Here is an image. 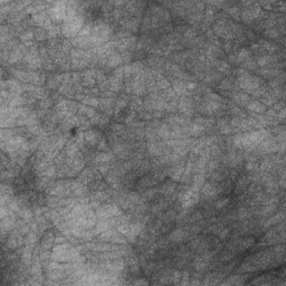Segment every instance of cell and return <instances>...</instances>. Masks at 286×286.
Wrapping results in <instances>:
<instances>
[{
  "label": "cell",
  "instance_id": "obj_1",
  "mask_svg": "<svg viewBox=\"0 0 286 286\" xmlns=\"http://www.w3.org/2000/svg\"><path fill=\"white\" fill-rule=\"evenodd\" d=\"M267 136V131H257L253 132L249 134L238 135L235 138V144L239 148H247V146H253L263 142V140Z\"/></svg>",
  "mask_w": 286,
  "mask_h": 286
},
{
  "label": "cell",
  "instance_id": "obj_2",
  "mask_svg": "<svg viewBox=\"0 0 286 286\" xmlns=\"http://www.w3.org/2000/svg\"><path fill=\"white\" fill-rule=\"evenodd\" d=\"M82 25H83V19H82V17L76 16V17L74 18L73 20H71L69 22H66V24L64 25L63 33H64L66 36L74 35V34H76V33H77L79 29H81Z\"/></svg>",
  "mask_w": 286,
  "mask_h": 286
},
{
  "label": "cell",
  "instance_id": "obj_3",
  "mask_svg": "<svg viewBox=\"0 0 286 286\" xmlns=\"http://www.w3.org/2000/svg\"><path fill=\"white\" fill-rule=\"evenodd\" d=\"M199 195H198V188L193 187V189H189L181 198L183 207H191L196 202H198Z\"/></svg>",
  "mask_w": 286,
  "mask_h": 286
},
{
  "label": "cell",
  "instance_id": "obj_4",
  "mask_svg": "<svg viewBox=\"0 0 286 286\" xmlns=\"http://www.w3.org/2000/svg\"><path fill=\"white\" fill-rule=\"evenodd\" d=\"M66 2H55L54 4V7L49 10V14H50V17L55 20H62V19H65L66 16Z\"/></svg>",
  "mask_w": 286,
  "mask_h": 286
},
{
  "label": "cell",
  "instance_id": "obj_5",
  "mask_svg": "<svg viewBox=\"0 0 286 286\" xmlns=\"http://www.w3.org/2000/svg\"><path fill=\"white\" fill-rule=\"evenodd\" d=\"M211 257H212V254L207 253V254L202 255L199 258H197L195 260V267H196L197 270H202V269L206 268L208 264H209V262L211 260Z\"/></svg>",
  "mask_w": 286,
  "mask_h": 286
},
{
  "label": "cell",
  "instance_id": "obj_6",
  "mask_svg": "<svg viewBox=\"0 0 286 286\" xmlns=\"http://www.w3.org/2000/svg\"><path fill=\"white\" fill-rule=\"evenodd\" d=\"M188 237V233L183 229H176L173 230L169 236V240H171L172 243H180V241L184 240L186 238Z\"/></svg>",
  "mask_w": 286,
  "mask_h": 286
},
{
  "label": "cell",
  "instance_id": "obj_7",
  "mask_svg": "<svg viewBox=\"0 0 286 286\" xmlns=\"http://www.w3.org/2000/svg\"><path fill=\"white\" fill-rule=\"evenodd\" d=\"M84 138H85V141L90 145H95L100 141V134H98L96 131H94V130H88V131H86Z\"/></svg>",
  "mask_w": 286,
  "mask_h": 286
},
{
  "label": "cell",
  "instance_id": "obj_8",
  "mask_svg": "<svg viewBox=\"0 0 286 286\" xmlns=\"http://www.w3.org/2000/svg\"><path fill=\"white\" fill-rule=\"evenodd\" d=\"M219 109V104L218 102H215V101H209L207 103L203 105V112L207 114H212L215 113L216 111H218Z\"/></svg>",
  "mask_w": 286,
  "mask_h": 286
},
{
  "label": "cell",
  "instance_id": "obj_9",
  "mask_svg": "<svg viewBox=\"0 0 286 286\" xmlns=\"http://www.w3.org/2000/svg\"><path fill=\"white\" fill-rule=\"evenodd\" d=\"M248 110L253 111V112H256V113H263V112L266 111V107L263 103H259V102H252V103L248 104Z\"/></svg>",
  "mask_w": 286,
  "mask_h": 286
},
{
  "label": "cell",
  "instance_id": "obj_10",
  "mask_svg": "<svg viewBox=\"0 0 286 286\" xmlns=\"http://www.w3.org/2000/svg\"><path fill=\"white\" fill-rule=\"evenodd\" d=\"M216 192H217V188H216L214 184H211V183H206V184L203 186L202 193L206 197H212V196L216 195Z\"/></svg>",
  "mask_w": 286,
  "mask_h": 286
},
{
  "label": "cell",
  "instance_id": "obj_11",
  "mask_svg": "<svg viewBox=\"0 0 286 286\" xmlns=\"http://www.w3.org/2000/svg\"><path fill=\"white\" fill-rule=\"evenodd\" d=\"M21 244V238L20 236H18V235H12L10 238H9V240H8V247L9 248H17V247H19Z\"/></svg>",
  "mask_w": 286,
  "mask_h": 286
},
{
  "label": "cell",
  "instance_id": "obj_12",
  "mask_svg": "<svg viewBox=\"0 0 286 286\" xmlns=\"http://www.w3.org/2000/svg\"><path fill=\"white\" fill-rule=\"evenodd\" d=\"M234 101L236 102V103H238L239 105H245V104H247L249 102V96L248 95H246V94H236L234 96Z\"/></svg>",
  "mask_w": 286,
  "mask_h": 286
},
{
  "label": "cell",
  "instance_id": "obj_13",
  "mask_svg": "<svg viewBox=\"0 0 286 286\" xmlns=\"http://www.w3.org/2000/svg\"><path fill=\"white\" fill-rule=\"evenodd\" d=\"M122 60H123V58H122L121 55H113L110 57L109 62H107V65L110 66V67H115V66L120 65Z\"/></svg>",
  "mask_w": 286,
  "mask_h": 286
},
{
  "label": "cell",
  "instance_id": "obj_14",
  "mask_svg": "<svg viewBox=\"0 0 286 286\" xmlns=\"http://www.w3.org/2000/svg\"><path fill=\"white\" fill-rule=\"evenodd\" d=\"M113 159V154H111V153H100V154L97 155L96 158H95V161L96 162H100V163H103V162H109L111 161Z\"/></svg>",
  "mask_w": 286,
  "mask_h": 286
},
{
  "label": "cell",
  "instance_id": "obj_15",
  "mask_svg": "<svg viewBox=\"0 0 286 286\" xmlns=\"http://www.w3.org/2000/svg\"><path fill=\"white\" fill-rule=\"evenodd\" d=\"M253 245H254V239L253 238H245L239 245V249L240 250H246V249L250 248Z\"/></svg>",
  "mask_w": 286,
  "mask_h": 286
},
{
  "label": "cell",
  "instance_id": "obj_16",
  "mask_svg": "<svg viewBox=\"0 0 286 286\" xmlns=\"http://www.w3.org/2000/svg\"><path fill=\"white\" fill-rule=\"evenodd\" d=\"M71 189L74 191V193L75 195H77V196H81V195H83L84 192H85V187L83 186V184H81V183H73V186Z\"/></svg>",
  "mask_w": 286,
  "mask_h": 286
},
{
  "label": "cell",
  "instance_id": "obj_17",
  "mask_svg": "<svg viewBox=\"0 0 286 286\" xmlns=\"http://www.w3.org/2000/svg\"><path fill=\"white\" fill-rule=\"evenodd\" d=\"M33 38H34V33H31V31H26V33H24V34L20 36V39L27 46H29L31 44L30 40L33 39Z\"/></svg>",
  "mask_w": 286,
  "mask_h": 286
},
{
  "label": "cell",
  "instance_id": "obj_18",
  "mask_svg": "<svg viewBox=\"0 0 286 286\" xmlns=\"http://www.w3.org/2000/svg\"><path fill=\"white\" fill-rule=\"evenodd\" d=\"M107 267H109V269L112 270V272H120V270H122V268H123V263L121 262V260H119V262H113V263H111V264H109Z\"/></svg>",
  "mask_w": 286,
  "mask_h": 286
},
{
  "label": "cell",
  "instance_id": "obj_19",
  "mask_svg": "<svg viewBox=\"0 0 286 286\" xmlns=\"http://www.w3.org/2000/svg\"><path fill=\"white\" fill-rule=\"evenodd\" d=\"M249 57V50L248 49H245L243 48L240 50V52L237 54V57H236V60H237L238 63L240 62H244L245 59H247Z\"/></svg>",
  "mask_w": 286,
  "mask_h": 286
},
{
  "label": "cell",
  "instance_id": "obj_20",
  "mask_svg": "<svg viewBox=\"0 0 286 286\" xmlns=\"http://www.w3.org/2000/svg\"><path fill=\"white\" fill-rule=\"evenodd\" d=\"M219 128H220V131L224 134H228V133H230L233 131V128L229 124H227V121H220L219 122Z\"/></svg>",
  "mask_w": 286,
  "mask_h": 286
},
{
  "label": "cell",
  "instance_id": "obj_21",
  "mask_svg": "<svg viewBox=\"0 0 286 286\" xmlns=\"http://www.w3.org/2000/svg\"><path fill=\"white\" fill-rule=\"evenodd\" d=\"M203 130H205V128L200 124H192V125H190V128H189V132L193 135L200 134Z\"/></svg>",
  "mask_w": 286,
  "mask_h": 286
},
{
  "label": "cell",
  "instance_id": "obj_22",
  "mask_svg": "<svg viewBox=\"0 0 286 286\" xmlns=\"http://www.w3.org/2000/svg\"><path fill=\"white\" fill-rule=\"evenodd\" d=\"M159 134H160V136H162V138L164 139H168L171 136V133H170V130L169 128H168V125H162L161 128L159 129Z\"/></svg>",
  "mask_w": 286,
  "mask_h": 286
},
{
  "label": "cell",
  "instance_id": "obj_23",
  "mask_svg": "<svg viewBox=\"0 0 286 286\" xmlns=\"http://www.w3.org/2000/svg\"><path fill=\"white\" fill-rule=\"evenodd\" d=\"M21 57V52L20 50H15V52H12L9 55V57H8V60H9V63H16L17 60H19Z\"/></svg>",
  "mask_w": 286,
  "mask_h": 286
},
{
  "label": "cell",
  "instance_id": "obj_24",
  "mask_svg": "<svg viewBox=\"0 0 286 286\" xmlns=\"http://www.w3.org/2000/svg\"><path fill=\"white\" fill-rule=\"evenodd\" d=\"M109 228H110V224H109L107 221L98 222L96 226V233H104V231H106Z\"/></svg>",
  "mask_w": 286,
  "mask_h": 286
},
{
  "label": "cell",
  "instance_id": "obj_25",
  "mask_svg": "<svg viewBox=\"0 0 286 286\" xmlns=\"http://www.w3.org/2000/svg\"><path fill=\"white\" fill-rule=\"evenodd\" d=\"M77 151H78V146H77L76 143H69V144L67 145L66 152H67L68 155H74Z\"/></svg>",
  "mask_w": 286,
  "mask_h": 286
},
{
  "label": "cell",
  "instance_id": "obj_26",
  "mask_svg": "<svg viewBox=\"0 0 286 286\" xmlns=\"http://www.w3.org/2000/svg\"><path fill=\"white\" fill-rule=\"evenodd\" d=\"M173 190H174V186L168 183V184H164V186L162 187L161 192L164 193V195H167V196H169V195H171V193L173 192Z\"/></svg>",
  "mask_w": 286,
  "mask_h": 286
},
{
  "label": "cell",
  "instance_id": "obj_27",
  "mask_svg": "<svg viewBox=\"0 0 286 286\" xmlns=\"http://www.w3.org/2000/svg\"><path fill=\"white\" fill-rule=\"evenodd\" d=\"M35 37H36V39L37 40H44L46 38V33L44 29H36L34 33Z\"/></svg>",
  "mask_w": 286,
  "mask_h": 286
},
{
  "label": "cell",
  "instance_id": "obj_28",
  "mask_svg": "<svg viewBox=\"0 0 286 286\" xmlns=\"http://www.w3.org/2000/svg\"><path fill=\"white\" fill-rule=\"evenodd\" d=\"M36 239H37V236H36V234H34V233L28 234L27 238H26V244H27V246H33V245L35 244Z\"/></svg>",
  "mask_w": 286,
  "mask_h": 286
},
{
  "label": "cell",
  "instance_id": "obj_29",
  "mask_svg": "<svg viewBox=\"0 0 286 286\" xmlns=\"http://www.w3.org/2000/svg\"><path fill=\"white\" fill-rule=\"evenodd\" d=\"M217 68L219 72H222V73H226L229 71V68H230V66H229V64L226 62H220L219 64H218Z\"/></svg>",
  "mask_w": 286,
  "mask_h": 286
},
{
  "label": "cell",
  "instance_id": "obj_30",
  "mask_svg": "<svg viewBox=\"0 0 286 286\" xmlns=\"http://www.w3.org/2000/svg\"><path fill=\"white\" fill-rule=\"evenodd\" d=\"M83 102L85 104H88L90 106H97L98 105V100L97 98H93V97H86L84 98Z\"/></svg>",
  "mask_w": 286,
  "mask_h": 286
},
{
  "label": "cell",
  "instance_id": "obj_31",
  "mask_svg": "<svg viewBox=\"0 0 286 286\" xmlns=\"http://www.w3.org/2000/svg\"><path fill=\"white\" fill-rule=\"evenodd\" d=\"M79 111H81L82 113H85V114L87 115V116H90V117H92V116H94V115H95V111L92 110V109H90V107L82 106Z\"/></svg>",
  "mask_w": 286,
  "mask_h": 286
},
{
  "label": "cell",
  "instance_id": "obj_32",
  "mask_svg": "<svg viewBox=\"0 0 286 286\" xmlns=\"http://www.w3.org/2000/svg\"><path fill=\"white\" fill-rule=\"evenodd\" d=\"M269 60H270V57H269V56H262V57H259L258 58L257 64H258L259 66H265V65L268 64Z\"/></svg>",
  "mask_w": 286,
  "mask_h": 286
},
{
  "label": "cell",
  "instance_id": "obj_33",
  "mask_svg": "<svg viewBox=\"0 0 286 286\" xmlns=\"http://www.w3.org/2000/svg\"><path fill=\"white\" fill-rule=\"evenodd\" d=\"M228 203H229V199H228V198L218 200L217 202H216V208H217V209H221V208H224L225 206H227Z\"/></svg>",
  "mask_w": 286,
  "mask_h": 286
},
{
  "label": "cell",
  "instance_id": "obj_34",
  "mask_svg": "<svg viewBox=\"0 0 286 286\" xmlns=\"http://www.w3.org/2000/svg\"><path fill=\"white\" fill-rule=\"evenodd\" d=\"M238 217L240 218V219H245V218H248V217H249V212L247 211V209H245V208H241V209H239V211H238Z\"/></svg>",
  "mask_w": 286,
  "mask_h": 286
},
{
  "label": "cell",
  "instance_id": "obj_35",
  "mask_svg": "<svg viewBox=\"0 0 286 286\" xmlns=\"http://www.w3.org/2000/svg\"><path fill=\"white\" fill-rule=\"evenodd\" d=\"M158 86L161 88V90H166L170 86V83L167 81V79H160L158 82Z\"/></svg>",
  "mask_w": 286,
  "mask_h": 286
},
{
  "label": "cell",
  "instance_id": "obj_36",
  "mask_svg": "<svg viewBox=\"0 0 286 286\" xmlns=\"http://www.w3.org/2000/svg\"><path fill=\"white\" fill-rule=\"evenodd\" d=\"M195 187H200L203 183V176L202 174H197L196 178H195Z\"/></svg>",
  "mask_w": 286,
  "mask_h": 286
},
{
  "label": "cell",
  "instance_id": "obj_37",
  "mask_svg": "<svg viewBox=\"0 0 286 286\" xmlns=\"http://www.w3.org/2000/svg\"><path fill=\"white\" fill-rule=\"evenodd\" d=\"M234 257V254H231V253H228V252H225L222 255H221L220 257V260L221 262H227V260H230L231 258Z\"/></svg>",
  "mask_w": 286,
  "mask_h": 286
},
{
  "label": "cell",
  "instance_id": "obj_38",
  "mask_svg": "<svg viewBox=\"0 0 286 286\" xmlns=\"http://www.w3.org/2000/svg\"><path fill=\"white\" fill-rule=\"evenodd\" d=\"M94 79H93V77H90L88 75H86L85 76V78H84V82H83V84L84 85H86V86H92V85H94Z\"/></svg>",
  "mask_w": 286,
  "mask_h": 286
},
{
  "label": "cell",
  "instance_id": "obj_39",
  "mask_svg": "<svg viewBox=\"0 0 286 286\" xmlns=\"http://www.w3.org/2000/svg\"><path fill=\"white\" fill-rule=\"evenodd\" d=\"M218 235H219V237H220L221 239H225V238L229 235V229H228V228H224V229H221V230L218 233Z\"/></svg>",
  "mask_w": 286,
  "mask_h": 286
},
{
  "label": "cell",
  "instance_id": "obj_40",
  "mask_svg": "<svg viewBox=\"0 0 286 286\" xmlns=\"http://www.w3.org/2000/svg\"><path fill=\"white\" fill-rule=\"evenodd\" d=\"M20 216H21L22 218H24V219H26V220H28V219H30V218L33 217V215H31L30 211H29V210H26V209H25L24 211H21Z\"/></svg>",
  "mask_w": 286,
  "mask_h": 286
},
{
  "label": "cell",
  "instance_id": "obj_41",
  "mask_svg": "<svg viewBox=\"0 0 286 286\" xmlns=\"http://www.w3.org/2000/svg\"><path fill=\"white\" fill-rule=\"evenodd\" d=\"M231 86V84L229 81H227V79H225V81H222L220 84V87L221 88H224V90H229Z\"/></svg>",
  "mask_w": 286,
  "mask_h": 286
},
{
  "label": "cell",
  "instance_id": "obj_42",
  "mask_svg": "<svg viewBox=\"0 0 286 286\" xmlns=\"http://www.w3.org/2000/svg\"><path fill=\"white\" fill-rule=\"evenodd\" d=\"M266 35H269V37L275 38L278 36V31L275 30V29H268V30L266 31Z\"/></svg>",
  "mask_w": 286,
  "mask_h": 286
},
{
  "label": "cell",
  "instance_id": "obj_43",
  "mask_svg": "<svg viewBox=\"0 0 286 286\" xmlns=\"http://www.w3.org/2000/svg\"><path fill=\"white\" fill-rule=\"evenodd\" d=\"M229 12H230L231 15H234L235 17H238V15H239V9H238L237 7L230 8V9H229Z\"/></svg>",
  "mask_w": 286,
  "mask_h": 286
},
{
  "label": "cell",
  "instance_id": "obj_44",
  "mask_svg": "<svg viewBox=\"0 0 286 286\" xmlns=\"http://www.w3.org/2000/svg\"><path fill=\"white\" fill-rule=\"evenodd\" d=\"M244 66L245 67H247V68H254V67H255V64L253 63V60H250V62L247 60V62L244 64Z\"/></svg>",
  "mask_w": 286,
  "mask_h": 286
},
{
  "label": "cell",
  "instance_id": "obj_45",
  "mask_svg": "<svg viewBox=\"0 0 286 286\" xmlns=\"http://www.w3.org/2000/svg\"><path fill=\"white\" fill-rule=\"evenodd\" d=\"M54 173H55V169H54V168H49V169H47L45 171L46 176H53Z\"/></svg>",
  "mask_w": 286,
  "mask_h": 286
},
{
  "label": "cell",
  "instance_id": "obj_46",
  "mask_svg": "<svg viewBox=\"0 0 286 286\" xmlns=\"http://www.w3.org/2000/svg\"><path fill=\"white\" fill-rule=\"evenodd\" d=\"M195 36V31L192 30V29H189V30L186 31V37L187 38H191Z\"/></svg>",
  "mask_w": 286,
  "mask_h": 286
},
{
  "label": "cell",
  "instance_id": "obj_47",
  "mask_svg": "<svg viewBox=\"0 0 286 286\" xmlns=\"http://www.w3.org/2000/svg\"><path fill=\"white\" fill-rule=\"evenodd\" d=\"M105 146H106V144H105V140H104V139H101L100 143H98V149L103 150V149H105Z\"/></svg>",
  "mask_w": 286,
  "mask_h": 286
},
{
  "label": "cell",
  "instance_id": "obj_48",
  "mask_svg": "<svg viewBox=\"0 0 286 286\" xmlns=\"http://www.w3.org/2000/svg\"><path fill=\"white\" fill-rule=\"evenodd\" d=\"M195 87H196V84H195V83H188V84L186 85V88H187V90H193Z\"/></svg>",
  "mask_w": 286,
  "mask_h": 286
},
{
  "label": "cell",
  "instance_id": "obj_49",
  "mask_svg": "<svg viewBox=\"0 0 286 286\" xmlns=\"http://www.w3.org/2000/svg\"><path fill=\"white\" fill-rule=\"evenodd\" d=\"M107 169H109V167H106V166H105V167H100V170H101V172H102V173L106 172Z\"/></svg>",
  "mask_w": 286,
  "mask_h": 286
},
{
  "label": "cell",
  "instance_id": "obj_50",
  "mask_svg": "<svg viewBox=\"0 0 286 286\" xmlns=\"http://www.w3.org/2000/svg\"><path fill=\"white\" fill-rule=\"evenodd\" d=\"M284 115H285V110L283 109V110L281 111V113H279L278 115H277V116H279V117H281V119H283V117H284Z\"/></svg>",
  "mask_w": 286,
  "mask_h": 286
},
{
  "label": "cell",
  "instance_id": "obj_51",
  "mask_svg": "<svg viewBox=\"0 0 286 286\" xmlns=\"http://www.w3.org/2000/svg\"><path fill=\"white\" fill-rule=\"evenodd\" d=\"M63 241H64V238H62V237L56 238V243H63Z\"/></svg>",
  "mask_w": 286,
  "mask_h": 286
}]
</instances>
